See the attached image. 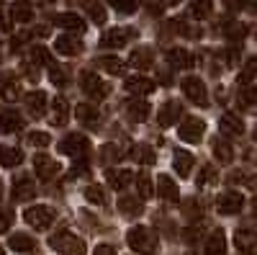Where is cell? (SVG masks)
<instances>
[{"label":"cell","mask_w":257,"mask_h":255,"mask_svg":"<svg viewBox=\"0 0 257 255\" xmlns=\"http://www.w3.org/2000/svg\"><path fill=\"white\" fill-rule=\"evenodd\" d=\"M234 240H237V247L244 255H252L254 252V235H252L249 229H237V237H234Z\"/></svg>","instance_id":"obj_36"},{"label":"cell","mask_w":257,"mask_h":255,"mask_svg":"<svg viewBox=\"0 0 257 255\" xmlns=\"http://www.w3.org/2000/svg\"><path fill=\"white\" fill-rule=\"evenodd\" d=\"M219 132H221L224 137L237 139V137H242V134H244V124H242V119H239V116H234V114H224V116L219 119Z\"/></svg>","instance_id":"obj_15"},{"label":"cell","mask_w":257,"mask_h":255,"mask_svg":"<svg viewBox=\"0 0 257 255\" xmlns=\"http://www.w3.org/2000/svg\"><path fill=\"white\" fill-rule=\"evenodd\" d=\"M82 196L88 199L90 204H95V206H105V204H108V196H105V191L100 186H85Z\"/></svg>","instance_id":"obj_35"},{"label":"cell","mask_w":257,"mask_h":255,"mask_svg":"<svg viewBox=\"0 0 257 255\" xmlns=\"http://www.w3.org/2000/svg\"><path fill=\"white\" fill-rule=\"evenodd\" d=\"M24 162V152L18 147H8V144H0V165L3 167H16Z\"/></svg>","instance_id":"obj_28"},{"label":"cell","mask_w":257,"mask_h":255,"mask_svg":"<svg viewBox=\"0 0 257 255\" xmlns=\"http://www.w3.org/2000/svg\"><path fill=\"white\" fill-rule=\"evenodd\" d=\"M54 49L59 54H64V57H75V54L82 52V41L75 39L72 34H64V36H57L54 39Z\"/></svg>","instance_id":"obj_17"},{"label":"cell","mask_w":257,"mask_h":255,"mask_svg":"<svg viewBox=\"0 0 257 255\" xmlns=\"http://www.w3.org/2000/svg\"><path fill=\"white\" fill-rule=\"evenodd\" d=\"M11 18H13V24H31L34 21V8L29 3H24V0H18V3L11 6Z\"/></svg>","instance_id":"obj_29"},{"label":"cell","mask_w":257,"mask_h":255,"mask_svg":"<svg viewBox=\"0 0 257 255\" xmlns=\"http://www.w3.org/2000/svg\"><path fill=\"white\" fill-rule=\"evenodd\" d=\"M206 134V121L198 119V116H185L178 126V137L188 144H198Z\"/></svg>","instance_id":"obj_6"},{"label":"cell","mask_w":257,"mask_h":255,"mask_svg":"<svg viewBox=\"0 0 257 255\" xmlns=\"http://www.w3.org/2000/svg\"><path fill=\"white\" fill-rule=\"evenodd\" d=\"M75 119L82 121V124H98V119H100L98 106H93V103H77L75 106Z\"/></svg>","instance_id":"obj_30"},{"label":"cell","mask_w":257,"mask_h":255,"mask_svg":"<svg viewBox=\"0 0 257 255\" xmlns=\"http://www.w3.org/2000/svg\"><path fill=\"white\" fill-rule=\"evenodd\" d=\"M11 224H13V217L8 214V211L0 209V235H6V232L11 229Z\"/></svg>","instance_id":"obj_49"},{"label":"cell","mask_w":257,"mask_h":255,"mask_svg":"<svg viewBox=\"0 0 257 255\" xmlns=\"http://www.w3.org/2000/svg\"><path fill=\"white\" fill-rule=\"evenodd\" d=\"M132 65L139 67V70H147V67H152V49L149 47H139L132 52Z\"/></svg>","instance_id":"obj_33"},{"label":"cell","mask_w":257,"mask_h":255,"mask_svg":"<svg viewBox=\"0 0 257 255\" xmlns=\"http://www.w3.org/2000/svg\"><path fill=\"white\" fill-rule=\"evenodd\" d=\"M132 157L137 162H142V165H155V160H157V155L152 152V147H149V144H137L132 150Z\"/></svg>","instance_id":"obj_34"},{"label":"cell","mask_w":257,"mask_h":255,"mask_svg":"<svg viewBox=\"0 0 257 255\" xmlns=\"http://www.w3.org/2000/svg\"><path fill=\"white\" fill-rule=\"evenodd\" d=\"M173 165H175V170H178L180 178H188L190 170H193V165H196V157H193L190 152H185V150H178V152L173 155Z\"/></svg>","instance_id":"obj_26"},{"label":"cell","mask_w":257,"mask_h":255,"mask_svg":"<svg viewBox=\"0 0 257 255\" xmlns=\"http://www.w3.org/2000/svg\"><path fill=\"white\" fill-rule=\"evenodd\" d=\"M34 173L41 178V181H52L57 173H59V165L49 157V155H34Z\"/></svg>","instance_id":"obj_11"},{"label":"cell","mask_w":257,"mask_h":255,"mask_svg":"<svg viewBox=\"0 0 257 255\" xmlns=\"http://www.w3.org/2000/svg\"><path fill=\"white\" fill-rule=\"evenodd\" d=\"M26 106H29V114L34 119H41L47 114V109H49V96L44 91H34V93L26 96Z\"/></svg>","instance_id":"obj_16"},{"label":"cell","mask_w":257,"mask_h":255,"mask_svg":"<svg viewBox=\"0 0 257 255\" xmlns=\"http://www.w3.org/2000/svg\"><path fill=\"white\" fill-rule=\"evenodd\" d=\"M213 13V3H211V0H193V3H190V16L193 18H208Z\"/></svg>","instance_id":"obj_39"},{"label":"cell","mask_w":257,"mask_h":255,"mask_svg":"<svg viewBox=\"0 0 257 255\" xmlns=\"http://www.w3.org/2000/svg\"><path fill=\"white\" fill-rule=\"evenodd\" d=\"M180 91L183 96L190 101V103H196V106H208V91H206V82L196 75H188L180 80Z\"/></svg>","instance_id":"obj_4"},{"label":"cell","mask_w":257,"mask_h":255,"mask_svg":"<svg viewBox=\"0 0 257 255\" xmlns=\"http://www.w3.org/2000/svg\"><path fill=\"white\" fill-rule=\"evenodd\" d=\"M67 119H70V106H67V101H64V98H54L52 114H49L52 126H64V124H67Z\"/></svg>","instance_id":"obj_25"},{"label":"cell","mask_w":257,"mask_h":255,"mask_svg":"<svg viewBox=\"0 0 257 255\" xmlns=\"http://www.w3.org/2000/svg\"><path fill=\"white\" fill-rule=\"evenodd\" d=\"M108 3H111L113 11H118V13H123V16L134 13V11L139 8V0H108Z\"/></svg>","instance_id":"obj_42"},{"label":"cell","mask_w":257,"mask_h":255,"mask_svg":"<svg viewBox=\"0 0 257 255\" xmlns=\"http://www.w3.org/2000/svg\"><path fill=\"white\" fill-rule=\"evenodd\" d=\"M54 26L82 34V31H85V21H82L77 13H57V16H54Z\"/></svg>","instance_id":"obj_24"},{"label":"cell","mask_w":257,"mask_h":255,"mask_svg":"<svg viewBox=\"0 0 257 255\" xmlns=\"http://www.w3.org/2000/svg\"><path fill=\"white\" fill-rule=\"evenodd\" d=\"M155 80H149V77H142V75H134V77H128L126 80V91L132 93V96H149V93H155Z\"/></svg>","instance_id":"obj_19"},{"label":"cell","mask_w":257,"mask_h":255,"mask_svg":"<svg viewBox=\"0 0 257 255\" xmlns=\"http://www.w3.org/2000/svg\"><path fill=\"white\" fill-rule=\"evenodd\" d=\"M80 88H82V93H85V96H90L93 101H103L105 96L111 93L108 82L100 80V77H98L93 70H85V72H80Z\"/></svg>","instance_id":"obj_3"},{"label":"cell","mask_w":257,"mask_h":255,"mask_svg":"<svg viewBox=\"0 0 257 255\" xmlns=\"http://www.w3.org/2000/svg\"><path fill=\"white\" fill-rule=\"evenodd\" d=\"M155 188H157V194L165 199V201H178V183L170 178V176H157V181L152 183Z\"/></svg>","instance_id":"obj_23"},{"label":"cell","mask_w":257,"mask_h":255,"mask_svg":"<svg viewBox=\"0 0 257 255\" xmlns=\"http://www.w3.org/2000/svg\"><path fill=\"white\" fill-rule=\"evenodd\" d=\"M134 181H137V194H139V199H152V196H155L152 178H149L147 173H139Z\"/></svg>","instance_id":"obj_37"},{"label":"cell","mask_w":257,"mask_h":255,"mask_svg":"<svg viewBox=\"0 0 257 255\" xmlns=\"http://www.w3.org/2000/svg\"><path fill=\"white\" fill-rule=\"evenodd\" d=\"M180 111H183V106H180L178 101H167L162 109H160V114H157V124H160V126H173V124H178Z\"/></svg>","instance_id":"obj_22"},{"label":"cell","mask_w":257,"mask_h":255,"mask_svg":"<svg viewBox=\"0 0 257 255\" xmlns=\"http://www.w3.org/2000/svg\"><path fill=\"white\" fill-rule=\"evenodd\" d=\"M105 181H108V186L111 188H116V191H123V188H128L132 186V181H134V173L132 170H126V167H108L105 170Z\"/></svg>","instance_id":"obj_14"},{"label":"cell","mask_w":257,"mask_h":255,"mask_svg":"<svg viewBox=\"0 0 257 255\" xmlns=\"http://www.w3.org/2000/svg\"><path fill=\"white\" fill-rule=\"evenodd\" d=\"M242 206H244V196L239 194V191L226 188V191H221V194L216 196V209H219V214H224V217L239 214Z\"/></svg>","instance_id":"obj_8"},{"label":"cell","mask_w":257,"mask_h":255,"mask_svg":"<svg viewBox=\"0 0 257 255\" xmlns=\"http://www.w3.org/2000/svg\"><path fill=\"white\" fill-rule=\"evenodd\" d=\"M211 152H213V157H216L219 162H231L234 160V147L226 139H219V137L211 142Z\"/></svg>","instance_id":"obj_31"},{"label":"cell","mask_w":257,"mask_h":255,"mask_svg":"<svg viewBox=\"0 0 257 255\" xmlns=\"http://www.w3.org/2000/svg\"><path fill=\"white\" fill-rule=\"evenodd\" d=\"M165 3H167V6H175V3H180V0H165Z\"/></svg>","instance_id":"obj_52"},{"label":"cell","mask_w":257,"mask_h":255,"mask_svg":"<svg viewBox=\"0 0 257 255\" xmlns=\"http://www.w3.org/2000/svg\"><path fill=\"white\" fill-rule=\"evenodd\" d=\"M49 3H54V0H49Z\"/></svg>","instance_id":"obj_54"},{"label":"cell","mask_w":257,"mask_h":255,"mask_svg":"<svg viewBox=\"0 0 257 255\" xmlns=\"http://www.w3.org/2000/svg\"><path fill=\"white\" fill-rule=\"evenodd\" d=\"M134 36H137V31H134V29H126V26L108 29V31L100 36V47H105V49H121V47H126Z\"/></svg>","instance_id":"obj_9"},{"label":"cell","mask_w":257,"mask_h":255,"mask_svg":"<svg viewBox=\"0 0 257 255\" xmlns=\"http://www.w3.org/2000/svg\"><path fill=\"white\" fill-rule=\"evenodd\" d=\"M21 96H24V91H21V82L16 75L6 72L3 77H0V98L8 101V103H16Z\"/></svg>","instance_id":"obj_10"},{"label":"cell","mask_w":257,"mask_h":255,"mask_svg":"<svg viewBox=\"0 0 257 255\" xmlns=\"http://www.w3.org/2000/svg\"><path fill=\"white\" fill-rule=\"evenodd\" d=\"M219 178V173H216V167H213V165H203L201 170H198V178H196V186L198 188H206L208 183H213V181H216Z\"/></svg>","instance_id":"obj_40"},{"label":"cell","mask_w":257,"mask_h":255,"mask_svg":"<svg viewBox=\"0 0 257 255\" xmlns=\"http://www.w3.org/2000/svg\"><path fill=\"white\" fill-rule=\"evenodd\" d=\"M49 80L54 82V85H67V75H64V70L59 67V65H49Z\"/></svg>","instance_id":"obj_46"},{"label":"cell","mask_w":257,"mask_h":255,"mask_svg":"<svg viewBox=\"0 0 257 255\" xmlns=\"http://www.w3.org/2000/svg\"><path fill=\"white\" fill-rule=\"evenodd\" d=\"M95 255H116V247L103 242V245H98V247H95Z\"/></svg>","instance_id":"obj_50"},{"label":"cell","mask_w":257,"mask_h":255,"mask_svg":"<svg viewBox=\"0 0 257 255\" xmlns=\"http://www.w3.org/2000/svg\"><path fill=\"white\" fill-rule=\"evenodd\" d=\"M54 209L52 206H44V204H36V206H29L26 211H24V219H26V224L29 227H34V229H47L52 222H54Z\"/></svg>","instance_id":"obj_7"},{"label":"cell","mask_w":257,"mask_h":255,"mask_svg":"<svg viewBox=\"0 0 257 255\" xmlns=\"http://www.w3.org/2000/svg\"><path fill=\"white\" fill-rule=\"evenodd\" d=\"M8 247L16 250V252H34L36 250V240L24 235V232H16V235H11V240H8Z\"/></svg>","instance_id":"obj_27"},{"label":"cell","mask_w":257,"mask_h":255,"mask_svg":"<svg viewBox=\"0 0 257 255\" xmlns=\"http://www.w3.org/2000/svg\"><path fill=\"white\" fill-rule=\"evenodd\" d=\"M49 247L62 252V255H85V242L80 237H75L72 232L67 229H59L49 237Z\"/></svg>","instance_id":"obj_2"},{"label":"cell","mask_w":257,"mask_h":255,"mask_svg":"<svg viewBox=\"0 0 257 255\" xmlns=\"http://www.w3.org/2000/svg\"><path fill=\"white\" fill-rule=\"evenodd\" d=\"M126 242L139 255H155L160 250V237L149 227H144V224H137V227L128 229L126 232Z\"/></svg>","instance_id":"obj_1"},{"label":"cell","mask_w":257,"mask_h":255,"mask_svg":"<svg viewBox=\"0 0 257 255\" xmlns=\"http://www.w3.org/2000/svg\"><path fill=\"white\" fill-rule=\"evenodd\" d=\"M29 65H34V67H39V65H52V54H49V49L47 47H34L31 49V62Z\"/></svg>","instance_id":"obj_41"},{"label":"cell","mask_w":257,"mask_h":255,"mask_svg":"<svg viewBox=\"0 0 257 255\" xmlns=\"http://www.w3.org/2000/svg\"><path fill=\"white\" fill-rule=\"evenodd\" d=\"M203 252L206 255H226V235H224L221 229H213L211 235L206 237Z\"/></svg>","instance_id":"obj_21"},{"label":"cell","mask_w":257,"mask_h":255,"mask_svg":"<svg viewBox=\"0 0 257 255\" xmlns=\"http://www.w3.org/2000/svg\"><path fill=\"white\" fill-rule=\"evenodd\" d=\"M239 85L242 88H252L254 85V59H247L244 70L239 72Z\"/></svg>","instance_id":"obj_43"},{"label":"cell","mask_w":257,"mask_h":255,"mask_svg":"<svg viewBox=\"0 0 257 255\" xmlns=\"http://www.w3.org/2000/svg\"><path fill=\"white\" fill-rule=\"evenodd\" d=\"M11 194H13V199H16V201H29V199H34V194H36L34 181H31V178H26V176L16 178V181H13V188H11Z\"/></svg>","instance_id":"obj_20"},{"label":"cell","mask_w":257,"mask_h":255,"mask_svg":"<svg viewBox=\"0 0 257 255\" xmlns=\"http://www.w3.org/2000/svg\"><path fill=\"white\" fill-rule=\"evenodd\" d=\"M85 8H88V13H90V18L95 21V24H103V21H105V11H103L100 3H93V0H88V3H85Z\"/></svg>","instance_id":"obj_45"},{"label":"cell","mask_w":257,"mask_h":255,"mask_svg":"<svg viewBox=\"0 0 257 255\" xmlns=\"http://www.w3.org/2000/svg\"><path fill=\"white\" fill-rule=\"evenodd\" d=\"M26 139H29L31 147H49V144H52V137H49L47 132H31Z\"/></svg>","instance_id":"obj_44"},{"label":"cell","mask_w":257,"mask_h":255,"mask_svg":"<svg viewBox=\"0 0 257 255\" xmlns=\"http://www.w3.org/2000/svg\"><path fill=\"white\" fill-rule=\"evenodd\" d=\"M239 101H242V106L247 111L254 109V85L252 88H239Z\"/></svg>","instance_id":"obj_47"},{"label":"cell","mask_w":257,"mask_h":255,"mask_svg":"<svg viewBox=\"0 0 257 255\" xmlns=\"http://www.w3.org/2000/svg\"><path fill=\"white\" fill-rule=\"evenodd\" d=\"M121 157H123V152L118 150L116 144H105L103 147V160L105 162H113V160H121Z\"/></svg>","instance_id":"obj_48"},{"label":"cell","mask_w":257,"mask_h":255,"mask_svg":"<svg viewBox=\"0 0 257 255\" xmlns=\"http://www.w3.org/2000/svg\"><path fill=\"white\" fill-rule=\"evenodd\" d=\"M167 62H170V67H175V70H190L193 65H196V57H193L188 49L173 47V49H167Z\"/></svg>","instance_id":"obj_13"},{"label":"cell","mask_w":257,"mask_h":255,"mask_svg":"<svg viewBox=\"0 0 257 255\" xmlns=\"http://www.w3.org/2000/svg\"><path fill=\"white\" fill-rule=\"evenodd\" d=\"M59 152L70 155L72 160H85L88 152H90V142H88V137H82V134H67L59 142Z\"/></svg>","instance_id":"obj_5"},{"label":"cell","mask_w":257,"mask_h":255,"mask_svg":"<svg viewBox=\"0 0 257 255\" xmlns=\"http://www.w3.org/2000/svg\"><path fill=\"white\" fill-rule=\"evenodd\" d=\"M3 31H8V21H6V13H3V8H0V34Z\"/></svg>","instance_id":"obj_51"},{"label":"cell","mask_w":257,"mask_h":255,"mask_svg":"<svg viewBox=\"0 0 257 255\" xmlns=\"http://www.w3.org/2000/svg\"><path fill=\"white\" fill-rule=\"evenodd\" d=\"M118 209H121V214L128 217V219L144 214V206H142V201H137V196H123V199L118 201Z\"/></svg>","instance_id":"obj_32"},{"label":"cell","mask_w":257,"mask_h":255,"mask_svg":"<svg viewBox=\"0 0 257 255\" xmlns=\"http://www.w3.org/2000/svg\"><path fill=\"white\" fill-rule=\"evenodd\" d=\"M98 65H100V70H105L108 75H123V62L118 59V57H100L98 59Z\"/></svg>","instance_id":"obj_38"},{"label":"cell","mask_w":257,"mask_h":255,"mask_svg":"<svg viewBox=\"0 0 257 255\" xmlns=\"http://www.w3.org/2000/svg\"><path fill=\"white\" fill-rule=\"evenodd\" d=\"M3 252H6V250H3V247H0V255H3Z\"/></svg>","instance_id":"obj_53"},{"label":"cell","mask_w":257,"mask_h":255,"mask_svg":"<svg viewBox=\"0 0 257 255\" xmlns=\"http://www.w3.org/2000/svg\"><path fill=\"white\" fill-rule=\"evenodd\" d=\"M21 126H24V119H21L18 111H13V109L0 111V134H16V132H21Z\"/></svg>","instance_id":"obj_18"},{"label":"cell","mask_w":257,"mask_h":255,"mask_svg":"<svg viewBox=\"0 0 257 255\" xmlns=\"http://www.w3.org/2000/svg\"><path fill=\"white\" fill-rule=\"evenodd\" d=\"M123 111H126V116L132 119V121H147L149 119V114H152V106H149L147 101H142V98H132V101H126V106H123Z\"/></svg>","instance_id":"obj_12"}]
</instances>
